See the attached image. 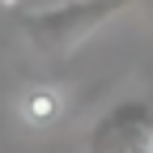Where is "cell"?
Masks as SVG:
<instances>
[{"mask_svg": "<svg viewBox=\"0 0 153 153\" xmlns=\"http://www.w3.org/2000/svg\"><path fill=\"white\" fill-rule=\"evenodd\" d=\"M140 4V0H60V4H34L17 9V26L30 38V47L38 55H60L76 51L89 34H98L106 22H115L123 9Z\"/></svg>", "mask_w": 153, "mask_h": 153, "instance_id": "obj_1", "label": "cell"}, {"mask_svg": "<svg viewBox=\"0 0 153 153\" xmlns=\"http://www.w3.org/2000/svg\"><path fill=\"white\" fill-rule=\"evenodd\" d=\"M153 140L149 128V102L145 98H128L115 102L89 132V153H140Z\"/></svg>", "mask_w": 153, "mask_h": 153, "instance_id": "obj_2", "label": "cell"}, {"mask_svg": "<svg viewBox=\"0 0 153 153\" xmlns=\"http://www.w3.org/2000/svg\"><path fill=\"white\" fill-rule=\"evenodd\" d=\"M140 153H153V140H149V145H145V149H140Z\"/></svg>", "mask_w": 153, "mask_h": 153, "instance_id": "obj_5", "label": "cell"}, {"mask_svg": "<svg viewBox=\"0 0 153 153\" xmlns=\"http://www.w3.org/2000/svg\"><path fill=\"white\" fill-rule=\"evenodd\" d=\"M22 119L30 128H51L55 119L64 115V98H60V89H47V85H38V89H26L22 94Z\"/></svg>", "mask_w": 153, "mask_h": 153, "instance_id": "obj_3", "label": "cell"}, {"mask_svg": "<svg viewBox=\"0 0 153 153\" xmlns=\"http://www.w3.org/2000/svg\"><path fill=\"white\" fill-rule=\"evenodd\" d=\"M145 102H149V128H153V94H149V98H145Z\"/></svg>", "mask_w": 153, "mask_h": 153, "instance_id": "obj_4", "label": "cell"}]
</instances>
